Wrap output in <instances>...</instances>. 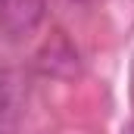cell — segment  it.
<instances>
[{"mask_svg": "<svg viewBox=\"0 0 134 134\" xmlns=\"http://www.w3.org/2000/svg\"><path fill=\"white\" fill-rule=\"evenodd\" d=\"M28 103V84L22 72L0 69V134H13L19 128Z\"/></svg>", "mask_w": 134, "mask_h": 134, "instance_id": "2", "label": "cell"}, {"mask_svg": "<svg viewBox=\"0 0 134 134\" xmlns=\"http://www.w3.org/2000/svg\"><path fill=\"white\" fill-rule=\"evenodd\" d=\"M122 134H134V122H131V125H128V128H125Z\"/></svg>", "mask_w": 134, "mask_h": 134, "instance_id": "3", "label": "cell"}, {"mask_svg": "<svg viewBox=\"0 0 134 134\" xmlns=\"http://www.w3.org/2000/svg\"><path fill=\"white\" fill-rule=\"evenodd\" d=\"M47 19V0H0V37L25 41Z\"/></svg>", "mask_w": 134, "mask_h": 134, "instance_id": "1", "label": "cell"}]
</instances>
